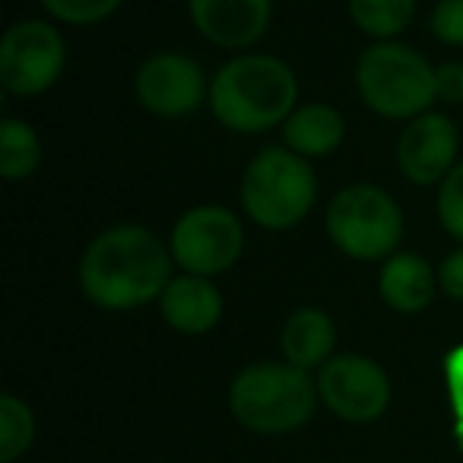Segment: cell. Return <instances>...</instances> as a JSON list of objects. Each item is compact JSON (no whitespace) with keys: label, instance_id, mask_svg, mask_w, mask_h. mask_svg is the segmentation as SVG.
Returning <instances> with one entry per match:
<instances>
[{"label":"cell","instance_id":"cell-1","mask_svg":"<svg viewBox=\"0 0 463 463\" xmlns=\"http://www.w3.org/2000/svg\"><path fill=\"white\" fill-rule=\"evenodd\" d=\"M172 248L143 225H111L80 258V286L99 308L130 311L162 298L172 283Z\"/></svg>","mask_w":463,"mask_h":463},{"label":"cell","instance_id":"cell-2","mask_svg":"<svg viewBox=\"0 0 463 463\" xmlns=\"http://www.w3.org/2000/svg\"><path fill=\"white\" fill-rule=\"evenodd\" d=\"M298 80L273 54H241L229 61L210 83V109L229 130L260 134L286 124L296 111Z\"/></svg>","mask_w":463,"mask_h":463},{"label":"cell","instance_id":"cell-3","mask_svg":"<svg viewBox=\"0 0 463 463\" xmlns=\"http://www.w3.org/2000/svg\"><path fill=\"white\" fill-rule=\"evenodd\" d=\"M317 384L305 368L260 362L232 381L229 406L245 429L260 435H279L305 425L315 412Z\"/></svg>","mask_w":463,"mask_h":463},{"label":"cell","instance_id":"cell-4","mask_svg":"<svg viewBox=\"0 0 463 463\" xmlns=\"http://www.w3.org/2000/svg\"><path fill=\"white\" fill-rule=\"evenodd\" d=\"M355 90L368 109L393 121L425 115L438 99L431 64L400 42H378L359 54Z\"/></svg>","mask_w":463,"mask_h":463},{"label":"cell","instance_id":"cell-5","mask_svg":"<svg viewBox=\"0 0 463 463\" xmlns=\"http://www.w3.org/2000/svg\"><path fill=\"white\" fill-rule=\"evenodd\" d=\"M317 200L308 159L289 146H267L251 159L241 181V206L267 232L296 229Z\"/></svg>","mask_w":463,"mask_h":463},{"label":"cell","instance_id":"cell-6","mask_svg":"<svg viewBox=\"0 0 463 463\" xmlns=\"http://www.w3.org/2000/svg\"><path fill=\"white\" fill-rule=\"evenodd\" d=\"M327 235L346 258L387 260L403 239V210L374 184H349L327 206Z\"/></svg>","mask_w":463,"mask_h":463},{"label":"cell","instance_id":"cell-7","mask_svg":"<svg viewBox=\"0 0 463 463\" xmlns=\"http://www.w3.org/2000/svg\"><path fill=\"white\" fill-rule=\"evenodd\" d=\"M172 258L184 273L216 277L225 273L245 251V229L225 206L203 203L187 210L172 229Z\"/></svg>","mask_w":463,"mask_h":463},{"label":"cell","instance_id":"cell-8","mask_svg":"<svg viewBox=\"0 0 463 463\" xmlns=\"http://www.w3.org/2000/svg\"><path fill=\"white\" fill-rule=\"evenodd\" d=\"M64 61V39L52 23H14L0 42V83L10 96H39L58 83Z\"/></svg>","mask_w":463,"mask_h":463},{"label":"cell","instance_id":"cell-9","mask_svg":"<svg viewBox=\"0 0 463 463\" xmlns=\"http://www.w3.org/2000/svg\"><path fill=\"white\" fill-rule=\"evenodd\" d=\"M317 397L346 422H372L391 403V381L365 355H336L321 365Z\"/></svg>","mask_w":463,"mask_h":463},{"label":"cell","instance_id":"cell-10","mask_svg":"<svg viewBox=\"0 0 463 463\" xmlns=\"http://www.w3.org/2000/svg\"><path fill=\"white\" fill-rule=\"evenodd\" d=\"M206 90L203 71L194 58L178 52H162L143 61L137 71V99L149 115L159 118H184L200 109Z\"/></svg>","mask_w":463,"mask_h":463},{"label":"cell","instance_id":"cell-11","mask_svg":"<svg viewBox=\"0 0 463 463\" xmlns=\"http://www.w3.org/2000/svg\"><path fill=\"white\" fill-rule=\"evenodd\" d=\"M457 149H460V134L454 121L438 111L412 118L403 128L397 143V165L412 184H435L450 175L457 165Z\"/></svg>","mask_w":463,"mask_h":463},{"label":"cell","instance_id":"cell-12","mask_svg":"<svg viewBox=\"0 0 463 463\" xmlns=\"http://www.w3.org/2000/svg\"><path fill=\"white\" fill-rule=\"evenodd\" d=\"M197 33L216 48H248L267 33L273 0H187Z\"/></svg>","mask_w":463,"mask_h":463},{"label":"cell","instance_id":"cell-13","mask_svg":"<svg viewBox=\"0 0 463 463\" xmlns=\"http://www.w3.org/2000/svg\"><path fill=\"white\" fill-rule=\"evenodd\" d=\"M162 317L172 330L187 336L210 334L222 317V296L206 277H175L159 298Z\"/></svg>","mask_w":463,"mask_h":463},{"label":"cell","instance_id":"cell-14","mask_svg":"<svg viewBox=\"0 0 463 463\" xmlns=\"http://www.w3.org/2000/svg\"><path fill=\"white\" fill-rule=\"evenodd\" d=\"M438 286V273L419 254L400 251L384 260L378 277V292L400 315H419L431 305Z\"/></svg>","mask_w":463,"mask_h":463},{"label":"cell","instance_id":"cell-15","mask_svg":"<svg viewBox=\"0 0 463 463\" xmlns=\"http://www.w3.org/2000/svg\"><path fill=\"white\" fill-rule=\"evenodd\" d=\"M334 343L336 327L327 311L321 308H298L283 324V334H279L286 362L296 368H305V372L315 365H324L330 359V353H334Z\"/></svg>","mask_w":463,"mask_h":463},{"label":"cell","instance_id":"cell-16","mask_svg":"<svg viewBox=\"0 0 463 463\" xmlns=\"http://www.w3.org/2000/svg\"><path fill=\"white\" fill-rule=\"evenodd\" d=\"M283 137L292 153L305 156V159H317V156H327L340 146L346 137V121L330 105L311 102L292 111L289 121L283 124Z\"/></svg>","mask_w":463,"mask_h":463},{"label":"cell","instance_id":"cell-17","mask_svg":"<svg viewBox=\"0 0 463 463\" xmlns=\"http://www.w3.org/2000/svg\"><path fill=\"white\" fill-rule=\"evenodd\" d=\"M42 140L26 121L7 118L0 124V175L7 181H23L39 168Z\"/></svg>","mask_w":463,"mask_h":463},{"label":"cell","instance_id":"cell-18","mask_svg":"<svg viewBox=\"0 0 463 463\" xmlns=\"http://www.w3.org/2000/svg\"><path fill=\"white\" fill-rule=\"evenodd\" d=\"M416 0H349V16L365 35L387 42L410 26Z\"/></svg>","mask_w":463,"mask_h":463},{"label":"cell","instance_id":"cell-19","mask_svg":"<svg viewBox=\"0 0 463 463\" xmlns=\"http://www.w3.org/2000/svg\"><path fill=\"white\" fill-rule=\"evenodd\" d=\"M35 438L33 410L14 393L0 397V460L14 463L20 454H26Z\"/></svg>","mask_w":463,"mask_h":463},{"label":"cell","instance_id":"cell-20","mask_svg":"<svg viewBox=\"0 0 463 463\" xmlns=\"http://www.w3.org/2000/svg\"><path fill=\"white\" fill-rule=\"evenodd\" d=\"M42 7L54 16L58 23H71V26H96V23L109 20L121 0H42Z\"/></svg>","mask_w":463,"mask_h":463},{"label":"cell","instance_id":"cell-21","mask_svg":"<svg viewBox=\"0 0 463 463\" xmlns=\"http://www.w3.org/2000/svg\"><path fill=\"white\" fill-rule=\"evenodd\" d=\"M438 219H441L448 235L463 241V162H457L448 178L441 181V191H438Z\"/></svg>","mask_w":463,"mask_h":463},{"label":"cell","instance_id":"cell-22","mask_svg":"<svg viewBox=\"0 0 463 463\" xmlns=\"http://www.w3.org/2000/svg\"><path fill=\"white\" fill-rule=\"evenodd\" d=\"M431 33L444 45L463 48V0H438L431 14Z\"/></svg>","mask_w":463,"mask_h":463},{"label":"cell","instance_id":"cell-23","mask_svg":"<svg viewBox=\"0 0 463 463\" xmlns=\"http://www.w3.org/2000/svg\"><path fill=\"white\" fill-rule=\"evenodd\" d=\"M435 92L441 102L460 105L463 102V64L450 61V64H441L435 71Z\"/></svg>","mask_w":463,"mask_h":463},{"label":"cell","instance_id":"cell-24","mask_svg":"<svg viewBox=\"0 0 463 463\" xmlns=\"http://www.w3.org/2000/svg\"><path fill=\"white\" fill-rule=\"evenodd\" d=\"M438 286H441L448 298L463 302V248H457L454 254H448L444 264L438 267Z\"/></svg>","mask_w":463,"mask_h":463}]
</instances>
